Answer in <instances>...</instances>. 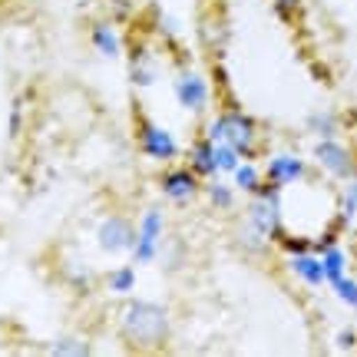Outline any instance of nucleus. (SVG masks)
<instances>
[{
    "mask_svg": "<svg viewBox=\"0 0 357 357\" xmlns=\"http://www.w3.org/2000/svg\"><path fill=\"white\" fill-rule=\"evenodd\" d=\"M172 93H176L178 106L189 109V113H202L208 106V83L195 70H178L176 79H172Z\"/></svg>",
    "mask_w": 357,
    "mask_h": 357,
    "instance_id": "6",
    "label": "nucleus"
},
{
    "mask_svg": "<svg viewBox=\"0 0 357 357\" xmlns=\"http://www.w3.org/2000/svg\"><path fill=\"white\" fill-rule=\"evenodd\" d=\"M202 33H205V40H208V43H215V37L222 33V24H218V20H205Z\"/></svg>",
    "mask_w": 357,
    "mask_h": 357,
    "instance_id": "28",
    "label": "nucleus"
},
{
    "mask_svg": "<svg viewBox=\"0 0 357 357\" xmlns=\"http://www.w3.org/2000/svg\"><path fill=\"white\" fill-rule=\"evenodd\" d=\"M50 354H56V357H89L93 354V347H89L86 341H79V337H60V341L50 347Z\"/></svg>",
    "mask_w": 357,
    "mask_h": 357,
    "instance_id": "20",
    "label": "nucleus"
},
{
    "mask_svg": "<svg viewBox=\"0 0 357 357\" xmlns=\"http://www.w3.org/2000/svg\"><path fill=\"white\" fill-rule=\"evenodd\" d=\"M314 159H318L321 166L328 169L331 176H337V178H351V176H354V159H351V153H347L341 142H334V139L318 142Z\"/></svg>",
    "mask_w": 357,
    "mask_h": 357,
    "instance_id": "8",
    "label": "nucleus"
},
{
    "mask_svg": "<svg viewBox=\"0 0 357 357\" xmlns=\"http://www.w3.org/2000/svg\"><path fill=\"white\" fill-rule=\"evenodd\" d=\"M208 139L212 142H229L242 155H252L255 149V123L238 109H225L215 123L208 126Z\"/></svg>",
    "mask_w": 357,
    "mask_h": 357,
    "instance_id": "2",
    "label": "nucleus"
},
{
    "mask_svg": "<svg viewBox=\"0 0 357 357\" xmlns=\"http://www.w3.org/2000/svg\"><path fill=\"white\" fill-rule=\"evenodd\" d=\"M212 146H215V169L218 172H235L238 162H242V153H238L235 146H229V142H212Z\"/></svg>",
    "mask_w": 357,
    "mask_h": 357,
    "instance_id": "19",
    "label": "nucleus"
},
{
    "mask_svg": "<svg viewBox=\"0 0 357 357\" xmlns=\"http://www.w3.org/2000/svg\"><path fill=\"white\" fill-rule=\"evenodd\" d=\"M10 129H13V132L20 129V102L13 106V113H10Z\"/></svg>",
    "mask_w": 357,
    "mask_h": 357,
    "instance_id": "31",
    "label": "nucleus"
},
{
    "mask_svg": "<svg viewBox=\"0 0 357 357\" xmlns=\"http://www.w3.org/2000/svg\"><path fill=\"white\" fill-rule=\"evenodd\" d=\"M281 248L288 255H301V252H311V242L307 238H281Z\"/></svg>",
    "mask_w": 357,
    "mask_h": 357,
    "instance_id": "26",
    "label": "nucleus"
},
{
    "mask_svg": "<svg viewBox=\"0 0 357 357\" xmlns=\"http://www.w3.org/2000/svg\"><path fill=\"white\" fill-rule=\"evenodd\" d=\"M106 288L113 294H129L132 288H136V271L129 265H123V268H113L109 275H106Z\"/></svg>",
    "mask_w": 357,
    "mask_h": 357,
    "instance_id": "16",
    "label": "nucleus"
},
{
    "mask_svg": "<svg viewBox=\"0 0 357 357\" xmlns=\"http://www.w3.org/2000/svg\"><path fill=\"white\" fill-rule=\"evenodd\" d=\"M155 77H159V70H155L153 56H149V47H136L132 56H129V79L139 89H146L155 83Z\"/></svg>",
    "mask_w": 357,
    "mask_h": 357,
    "instance_id": "12",
    "label": "nucleus"
},
{
    "mask_svg": "<svg viewBox=\"0 0 357 357\" xmlns=\"http://www.w3.org/2000/svg\"><path fill=\"white\" fill-rule=\"evenodd\" d=\"M321 265H324V281H337L344 275V252L328 245V248L321 252Z\"/></svg>",
    "mask_w": 357,
    "mask_h": 357,
    "instance_id": "17",
    "label": "nucleus"
},
{
    "mask_svg": "<svg viewBox=\"0 0 357 357\" xmlns=\"http://www.w3.org/2000/svg\"><path fill=\"white\" fill-rule=\"evenodd\" d=\"M268 242H271V238H268L261 229H255L248 218H245L242 225H238V245H242L245 252H252V255H265Z\"/></svg>",
    "mask_w": 357,
    "mask_h": 357,
    "instance_id": "15",
    "label": "nucleus"
},
{
    "mask_svg": "<svg viewBox=\"0 0 357 357\" xmlns=\"http://www.w3.org/2000/svg\"><path fill=\"white\" fill-rule=\"evenodd\" d=\"M89 43H93V50L100 53V56H106V60L119 56V50H123V40H119V33H116V26L109 24V20H96V24L89 26Z\"/></svg>",
    "mask_w": 357,
    "mask_h": 357,
    "instance_id": "11",
    "label": "nucleus"
},
{
    "mask_svg": "<svg viewBox=\"0 0 357 357\" xmlns=\"http://www.w3.org/2000/svg\"><path fill=\"white\" fill-rule=\"evenodd\" d=\"M248 222L261 229L268 238H281V199H278V185L261 182V189L255 192V199L248 205Z\"/></svg>",
    "mask_w": 357,
    "mask_h": 357,
    "instance_id": "3",
    "label": "nucleus"
},
{
    "mask_svg": "<svg viewBox=\"0 0 357 357\" xmlns=\"http://www.w3.org/2000/svg\"><path fill=\"white\" fill-rule=\"evenodd\" d=\"M159 24H162V33H166V37H176L178 33V26H176L172 17H159Z\"/></svg>",
    "mask_w": 357,
    "mask_h": 357,
    "instance_id": "29",
    "label": "nucleus"
},
{
    "mask_svg": "<svg viewBox=\"0 0 357 357\" xmlns=\"http://www.w3.org/2000/svg\"><path fill=\"white\" fill-rule=\"evenodd\" d=\"M162 229H166L162 208L149 205V208H146V215H142V222H139V229H136V245H132V261H136V265H149V261L159 258Z\"/></svg>",
    "mask_w": 357,
    "mask_h": 357,
    "instance_id": "4",
    "label": "nucleus"
},
{
    "mask_svg": "<svg viewBox=\"0 0 357 357\" xmlns=\"http://www.w3.org/2000/svg\"><path fill=\"white\" fill-rule=\"evenodd\" d=\"M307 129L311 132H318L324 139H334V132H337V119L331 113H311L307 116Z\"/></svg>",
    "mask_w": 357,
    "mask_h": 357,
    "instance_id": "21",
    "label": "nucleus"
},
{
    "mask_svg": "<svg viewBox=\"0 0 357 357\" xmlns=\"http://www.w3.org/2000/svg\"><path fill=\"white\" fill-rule=\"evenodd\" d=\"M119 331L132 347L149 351V347L166 344L169 337V311L155 301H126L119 311Z\"/></svg>",
    "mask_w": 357,
    "mask_h": 357,
    "instance_id": "1",
    "label": "nucleus"
},
{
    "mask_svg": "<svg viewBox=\"0 0 357 357\" xmlns=\"http://www.w3.org/2000/svg\"><path fill=\"white\" fill-rule=\"evenodd\" d=\"M96 242H100L102 252L123 255V252H132V245H136V229H132V222H129L126 215H109L100 222Z\"/></svg>",
    "mask_w": 357,
    "mask_h": 357,
    "instance_id": "5",
    "label": "nucleus"
},
{
    "mask_svg": "<svg viewBox=\"0 0 357 357\" xmlns=\"http://www.w3.org/2000/svg\"><path fill=\"white\" fill-rule=\"evenodd\" d=\"M341 215H344V222L357 215V182H351V185H347V192H344V212H341Z\"/></svg>",
    "mask_w": 357,
    "mask_h": 357,
    "instance_id": "24",
    "label": "nucleus"
},
{
    "mask_svg": "<svg viewBox=\"0 0 357 357\" xmlns=\"http://www.w3.org/2000/svg\"><path fill=\"white\" fill-rule=\"evenodd\" d=\"M139 149L155 162H172L178 155V142L172 139V132L155 123H142L139 126Z\"/></svg>",
    "mask_w": 357,
    "mask_h": 357,
    "instance_id": "7",
    "label": "nucleus"
},
{
    "mask_svg": "<svg viewBox=\"0 0 357 357\" xmlns=\"http://www.w3.org/2000/svg\"><path fill=\"white\" fill-rule=\"evenodd\" d=\"M189 169L199 178H202V176L208 178V176H215V172H218V169H215V146H212V139H202V142H195V146H192Z\"/></svg>",
    "mask_w": 357,
    "mask_h": 357,
    "instance_id": "13",
    "label": "nucleus"
},
{
    "mask_svg": "<svg viewBox=\"0 0 357 357\" xmlns=\"http://www.w3.org/2000/svg\"><path fill=\"white\" fill-rule=\"evenodd\" d=\"M109 7H113L116 20H126L129 13H132V0H109Z\"/></svg>",
    "mask_w": 357,
    "mask_h": 357,
    "instance_id": "27",
    "label": "nucleus"
},
{
    "mask_svg": "<svg viewBox=\"0 0 357 357\" xmlns=\"http://www.w3.org/2000/svg\"><path fill=\"white\" fill-rule=\"evenodd\" d=\"M231 176H235V185L242 192H252V195H255V192L261 189V172H258L252 162H238V169H235Z\"/></svg>",
    "mask_w": 357,
    "mask_h": 357,
    "instance_id": "18",
    "label": "nucleus"
},
{
    "mask_svg": "<svg viewBox=\"0 0 357 357\" xmlns=\"http://www.w3.org/2000/svg\"><path fill=\"white\" fill-rule=\"evenodd\" d=\"M331 284H334V294H337L344 305L357 307V281H351V278H344V275H341V278L331 281Z\"/></svg>",
    "mask_w": 357,
    "mask_h": 357,
    "instance_id": "23",
    "label": "nucleus"
},
{
    "mask_svg": "<svg viewBox=\"0 0 357 357\" xmlns=\"http://www.w3.org/2000/svg\"><path fill=\"white\" fill-rule=\"evenodd\" d=\"M268 182L271 185H291V182H298V178L307 172V166L298 159V155H291V153H281V155H275L271 162H268Z\"/></svg>",
    "mask_w": 357,
    "mask_h": 357,
    "instance_id": "10",
    "label": "nucleus"
},
{
    "mask_svg": "<svg viewBox=\"0 0 357 357\" xmlns=\"http://www.w3.org/2000/svg\"><path fill=\"white\" fill-rule=\"evenodd\" d=\"M208 199H212V205L215 208H231L235 205V192L229 189V182H208Z\"/></svg>",
    "mask_w": 357,
    "mask_h": 357,
    "instance_id": "22",
    "label": "nucleus"
},
{
    "mask_svg": "<svg viewBox=\"0 0 357 357\" xmlns=\"http://www.w3.org/2000/svg\"><path fill=\"white\" fill-rule=\"evenodd\" d=\"M354 341H357L354 331H341V334H337V344H341V347H354Z\"/></svg>",
    "mask_w": 357,
    "mask_h": 357,
    "instance_id": "30",
    "label": "nucleus"
},
{
    "mask_svg": "<svg viewBox=\"0 0 357 357\" xmlns=\"http://www.w3.org/2000/svg\"><path fill=\"white\" fill-rule=\"evenodd\" d=\"M275 3V10L281 13V20H291L294 13L301 10V0H271Z\"/></svg>",
    "mask_w": 357,
    "mask_h": 357,
    "instance_id": "25",
    "label": "nucleus"
},
{
    "mask_svg": "<svg viewBox=\"0 0 357 357\" xmlns=\"http://www.w3.org/2000/svg\"><path fill=\"white\" fill-rule=\"evenodd\" d=\"M162 192H166V199H172V202H189V199H195V192H199V176L192 169H169L166 176H162Z\"/></svg>",
    "mask_w": 357,
    "mask_h": 357,
    "instance_id": "9",
    "label": "nucleus"
},
{
    "mask_svg": "<svg viewBox=\"0 0 357 357\" xmlns=\"http://www.w3.org/2000/svg\"><path fill=\"white\" fill-rule=\"evenodd\" d=\"M288 265H291L294 275H298L301 281H307V284H321V281H324V265H321V258L311 255V252L291 255L288 258Z\"/></svg>",
    "mask_w": 357,
    "mask_h": 357,
    "instance_id": "14",
    "label": "nucleus"
}]
</instances>
